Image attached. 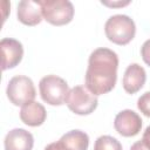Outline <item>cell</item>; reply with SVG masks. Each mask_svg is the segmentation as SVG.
<instances>
[{"label": "cell", "mask_w": 150, "mask_h": 150, "mask_svg": "<svg viewBox=\"0 0 150 150\" xmlns=\"http://www.w3.org/2000/svg\"><path fill=\"white\" fill-rule=\"evenodd\" d=\"M137 107L143 115L150 117V91H146L141 95L137 101Z\"/></svg>", "instance_id": "cell-15"}, {"label": "cell", "mask_w": 150, "mask_h": 150, "mask_svg": "<svg viewBox=\"0 0 150 150\" xmlns=\"http://www.w3.org/2000/svg\"><path fill=\"white\" fill-rule=\"evenodd\" d=\"M145 80H146V73L144 68L138 63H131L127 67L124 71L122 84L128 94H135L144 86Z\"/></svg>", "instance_id": "cell-9"}, {"label": "cell", "mask_w": 150, "mask_h": 150, "mask_svg": "<svg viewBox=\"0 0 150 150\" xmlns=\"http://www.w3.org/2000/svg\"><path fill=\"white\" fill-rule=\"evenodd\" d=\"M47 117V112L45 107L35 101L28 102L21 107L20 110V120L29 125V127H39L41 125Z\"/></svg>", "instance_id": "cell-12"}, {"label": "cell", "mask_w": 150, "mask_h": 150, "mask_svg": "<svg viewBox=\"0 0 150 150\" xmlns=\"http://www.w3.org/2000/svg\"><path fill=\"white\" fill-rule=\"evenodd\" d=\"M141 55L143 61L150 67V39L146 40L141 47Z\"/></svg>", "instance_id": "cell-16"}, {"label": "cell", "mask_w": 150, "mask_h": 150, "mask_svg": "<svg viewBox=\"0 0 150 150\" xmlns=\"http://www.w3.org/2000/svg\"><path fill=\"white\" fill-rule=\"evenodd\" d=\"M97 96L90 93L87 87L75 86L71 88L66 97L67 107L77 115H89L97 107Z\"/></svg>", "instance_id": "cell-6"}, {"label": "cell", "mask_w": 150, "mask_h": 150, "mask_svg": "<svg viewBox=\"0 0 150 150\" xmlns=\"http://www.w3.org/2000/svg\"><path fill=\"white\" fill-rule=\"evenodd\" d=\"M104 32L109 41L120 46H124L135 38L136 26L134 20L128 15L116 14L107 20L104 25Z\"/></svg>", "instance_id": "cell-2"}, {"label": "cell", "mask_w": 150, "mask_h": 150, "mask_svg": "<svg viewBox=\"0 0 150 150\" xmlns=\"http://www.w3.org/2000/svg\"><path fill=\"white\" fill-rule=\"evenodd\" d=\"M130 150H150V145H148L144 141L141 139V141L135 142V143L131 145Z\"/></svg>", "instance_id": "cell-17"}, {"label": "cell", "mask_w": 150, "mask_h": 150, "mask_svg": "<svg viewBox=\"0 0 150 150\" xmlns=\"http://www.w3.org/2000/svg\"><path fill=\"white\" fill-rule=\"evenodd\" d=\"M118 56L109 48L95 49L88 60L86 87L94 95H103L112 90L117 80Z\"/></svg>", "instance_id": "cell-1"}, {"label": "cell", "mask_w": 150, "mask_h": 150, "mask_svg": "<svg viewBox=\"0 0 150 150\" xmlns=\"http://www.w3.org/2000/svg\"><path fill=\"white\" fill-rule=\"evenodd\" d=\"M115 130L124 136V137H132L136 136L142 129V120L137 112L130 109H125L120 111L114 121Z\"/></svg>", "instance_id": "cell-7"}, {"label": "cell", "mask_w": 150, "mask_h": 150, "mask_svg": "<svg viewBox=\"0 0 150 150\" xmlns=\"http://www.w3.org/2000/svg\"><path fill=\"white\" fill-rule=\"evenodd\" d=\"M94 150H123L122 144L112 136H100L94 144Z\"/></svg>", "instance_id": "cell-13"}, {"label": "cell", "mask_w": 150, "mask_h": 150, "mask_svg": "<svg viewBox=\"0 0 150 150\" xmlns=\"http://www.w3.org/2000/svg\"><path fill=\"white\" fill-rule=\"evenodd\" d=\"M5 150H32L34 145L33 135L21 128H15L5 137Z\"/></svg>", "instance_id": "cell-11"}, {"label": "cell", "mask_w": 150, "mask_h": 150, "mask_svg": "<svg viewBox=\"0 0 150 150\" xmlns=\"http://www.w3.org/2000/svg\"><path fill=\"white\" fill-rule=\"evenodd\" d=\"M43 19L54 26L69 23L74 16V6L68 0H45L40 1Z\"/></svg>", "instance_id": "cell-4"}, {"label": "cell", "mask_w": 150, "mask_h": 150, "mask_svg": "<svg viewBox=\"0 0 150 150\" xmlns=\"http://www.w3.org/2000/svg\"><path fill=\"white\" fill-rule=\"evenodd\" d=\"M142 141H144L148 145H150V125L146 127V129L144 130L143 132V137H142Z\"/></svg>", "instance_id": "cell-18"}, {"label": "cell", "mask_w": 150, "mask_h": 150, "mask_svg": "<svg viewBox=\"0 0 150 150\" xmlns=\"http://www.w3.org/2000/svg\"><path fill=\"white\" fill-rule=\"evenodd\" d=\"M6 94L11 103L14 105H23L34 101L36 90L33 81L25 75H18L9 80L6 89Z\"/></svg>", "instance_id": "cell-5"}, {"label": "cell", "mask_w": 150, "mask_h": 150, "mask_svg": "<svg viewBox=\"0 0 150 150\" xmlns=\"http://www.w3.org/2000/svg\"><path fill=\"white\" fill-rule=\"evenodd\" d=\"M45 150H81V149L75 144H73L67 137L62 136L57 142H53L48 144L45 148Z\"/></svg>", "instance_id": "cell-14"}, {"label": "cell", "mask_w": 150, "mask_h": 150, "mask_svg": "<svg viewBox=\"0 0 150 150\" xmlns=\"http://www.w3.org/2000/svg\"><path fill=\"white\" fill-rule=\"evenodd\" d=\"M40 95L42 100L50 105H61L66 102L69 93L67 82L56 75H47L40 80Z\"/></svg>", "instance_id": "cell-3"}, {"label": "cell", "mask_w": 150, "mask_h": 150, "mask_svg": "<svg viewBox=\"0 0 150 150\" xmlns=\"http://www.w3.org/2000/svg\"><path fill=\"white\" fill-rule=\"evenodd\" d=\"M18 19L27 26L39 25L42 20V7L40 1L22 0L18 5Z\"/></svg>", "instance_id": "cell-10"}, {"label": "cell", "mask_w": 150, "mask_h": 150, "mask_svg": "<svg viewBox=\"0 0 150 150\" xmlns=\"http://www.w3.org/2000/svg\"><path fill=\"white\" fill-rule=\"evenodd\" d=\"M2 54V70L16 67L23 56V48L20 41L11 38H4L0 42Z\"/></svg>", "instance_id": "cell-8"}]
</instances>
